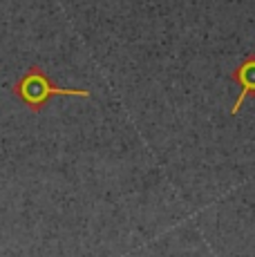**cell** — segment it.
<instances>
[{"label":"cell","mask_w":255,"mask_h":257,"mask_svg":"<svg viewBox=\"0 0 255 257\" xmlns=\"http://www.w3.org/2000/svg\"><path fill=\"white\" fill-rule=\"evenodd\" d=\"M233 81L237 83V87H239V94H237V98H235V103H233V110H230V114L235 116L239 112V107L244 105V101L255 96V56L253 54L251 56H246L233 70Z\"/></svg>","instance_id":"cell-2"},{"label":"cell","mask_w":255,"mask_h":257,"mask_svg":"<svg viewBox=\"0 0 255 257\" xmlns=\"http://www.w3.org/2000/svg\"><path fill=\"white\" fill-rule=\"evenodd\" d=\"M14 96L21 103H25L32 112H41L50 103L52 96L90 98V92L78 90V87H58L56 83H52V78L47 76L41 65H32L14 85Z\"/></svg>","instance_id":"cell-1"}]
</instances>
